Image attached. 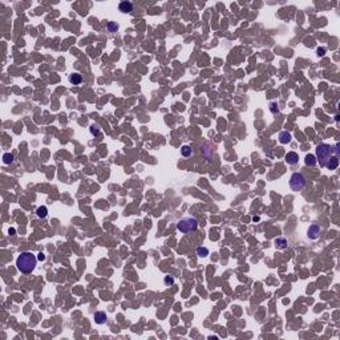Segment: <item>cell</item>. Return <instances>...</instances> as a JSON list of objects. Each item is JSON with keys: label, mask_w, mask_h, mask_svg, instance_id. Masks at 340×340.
<instances>
[{"label": "cell", "mask_w": 340, "mask_h": 340, "mask_svg": "<svg viewBox=\"0 0 340 340\" xmlns=\"http://www.w3.org/2000/svg\"><path fill=\"white\" fill-rule=\"evenodd\" d=\"M37 264V258L32 253L29 251H25V253H21L18 259H16V267L20 272L23 274H29L35 270V267Z\"/></svg>", "instance_id": "obj_1"}, {"label": "cell", "mask_w": 340, "mask_h": 340, "mask_svg": "<svg viewBox=\"0 0 340 340\" xmlns=\"http://www.w3.org/2000/svg\"><path fill=\"white\" fill-rule=\"evenodd\" d=\"M332 146L328 144H319L316 146V161H319L320 166H326V162L331 157Z\"/></svg>", "instance_id": "obj_2"}, {"label": "cell", "mask_w": 340, "mask_h": 340, "mask_svg": "<svg viewBox=\"0 0 340 340\" xmlns=\"http://www.w3.org/2000/svg\"><path fill=\"white\" fill-rule=\"evenodd\" d=\"M197 227H198V222L196 218H193V217H185V218H182L177 223V228L183 234L196 231Z\"/></svg>", "instance_id": "obj_3"}, {"label": "cell", "mask_w": 340, "mask_h": 340, "mask_svg": "<svg viewBox=\"0 0 340 340\" xmlns=\"http://www.w3.org/2000/svg\"><path fill=\"white\" fill-rule=\"evenodd\" d=\"M306 186V178L302 173H294L290 178V187L294 191H300L303 190V187Z\"/></svg>", "instance_id": "obj_4"}, {"label": "cell", "mask_w": 340, "mask_h": 340, "mask_svg": "<svg viewBox=\"0 0 340 340\" xmlns=\"http://www.w3.org/2000/svg\"><path fill=\"white\" fill-rule=\"evenodd\" d=\"M320 233H322V228H320L319 225H316V223H312L308 227V231H307L310 239H317L319 235H320Z\"/></svg>", "instance_id": "obj_5"}, {"label": "cell", "mask_w": 340, "mask_h": 340, "mask_svg": "<svg viewBox=\"0 0 340 340\" xmlns=\"http://www.w3.org/2000/svg\"><path fill=\"white\" fill-rule=\"evenodd\" d=\"M339 166V157L337 155H332V157L328 158V161L326 162V168L328 170H335Z\"/></svg>", "instance_id": "obj_6"}, {"label": "cell", "mask_w": 340, "mask_h": 340, "mask_svg": "<svg viewBox=\"0 0 340 340\" xmlns=\"http://www.w3.org/2000/svg\"><path fill=\"white\" fill-rule=\"evenodd\" d=\"M93 317H94V322L97 323V324H104V323H107V314H105V312H102V311H97V312H94V315H93Z\"/></svg>", "instance_id": "obj_7"}, {"label": "cell", "mask_w": 340, "mask_h": 340, "mask_svg": "<svg viewBox=\"0 0 340 340\" xmlns=\"http://www.w3.org/2000/svg\"><path fill=\"white\" fill-rule=\"evenodd\" d=\"M118 9L122 13H130L133 11V4L130 2H121L118 5Z\"/></svg>", "instance_id": "obj_8"}, {"label": "cell", "mask_w": 340, "mask_h": 340, "mask_svg": "<svg viewBox=\"0 0 340 340\" xmlns=\"http://www.w3.org/2000/svg\"><path fill=\"white\" fill-rule=\"evenodd\" d=\"M286 161L288 165H295V164H298V161H299V155L295 152H290L286 154Z\"/></svg>", "instance_id": "obj_9"}, {"label": "cell", "mask_w": 340, "mask_h": 340, "mask_svg": "<svg viewBox=\"0 0 340 340\" xmlns=\"http://www.w3.org/2000/svg\"><path fill=\"white\" fill-rule=\"evenodd\" d=\"M68 80L72 85H79L82 82V76L80 73H72V75H69Z\"/></svg>", "instance_id": "obj_10"}, {"label": "cell", "mask_w": 340, "mask_h": 340, "mask_svg": "<svg viewBox=\"0 0 340 340\" xmlns=\"http://www.w3.org/2000/svg\"><path fill=\"white\" fill-rule=\"evenodd\" d=\"M275 246H276V248H279V250H284V248H287L288 242H287L286 238H276L275 239Z\"/></svg>", "instance_id": "obj_11"}, {"label": "cell", "mask_w": 340, "mask_h": 340, "mask_svg": "<svg viewBox=\"0 0 340 340\" xmlns=\"http://www.w3.org/2000/svg\"><path fill=\"white\" fill-rule=\"evenodd\" d=\"M304 162L307 166H315L317 164V161H316V157L314 154H307L306 155V158H304Z\"/></svg>", "instance_id": "obj_12"}, {"label": "cell", "mask_w": 340, "mask_h": 340, "mask_svg": "<svg viewBox=\"0 0 340 340\" xmlns=\"http://www.w3.org/2000/svg\"><path fill=\"white\" fill-rule=\"evenodd\" d=\"M279 141L282 144H288L290 141H291V134H290L288 132H282L279 134Z\"/></svg>", "instance_id": "obj_13"}, {"label": "cell", "mask_w": 340, "mask_h": 340, "mask_svg": "<svg viewBox=\"0 0 340 340\" xmlns=\"http://www.w3.org/2000/svg\"><path fill=\"white\" fill-rule=\"evenodd\" d=\"M181 154L183 155V157H190V155L193 154V150L189 145H183V146L181 148Z\"/></svg>", "instance_id": "obj_14"}, {"label": "cell", "mask_w": 340, "mask_h": 340, "mask_svg": "<svg viewBox=\"0 0 340 340\" xmlns=\"http://www.w3.org/2000/svg\"><path fill=\"white\" fill-rule=\"evenodd\" d=\"M36 214L39 218H45L47 214H48V209L45 207V206H40L37 210H36Z\"/></svg>", "instance_id": "obj_15"}, {"label": "cell", "mask_w": 340, "mask_h": 340, "mask_svg": "<svg viewBox=\"0 0 340 340\" xmlns=\"http://www.w3.org/2000/svg\"><path fill=\"white\" fill-rule=\"evenodd\" d=\"M107 29L109 31V32H117L118 31V24L117 23H113V21H109V23L107 24Z\"/></svg>", "instance_id": "obj_16"}, {"label": "cell", "mask_w": 340, "mask_h": 340, "mask_svg": "<svg viewBox=\"0 0 340 340\" xmlns=\"http://www.w3.org/2000/svg\"><path fill=\"white\" fill-rule=\"evenodd\" d=\"M3 160H4V164H5V165H9V164L13 162V155L11 154V153H5V154L3 155Z\"/></svg>", "instance_id": "obj_17"}, {"label": "cell", "mask_w": 340, "mask_h": 340, "mask_svg": "<svg viewBox=\"0 0 340 340\" xmlns=\"http://www.w3.org/2000/svg\"><path fill=\"white\" fill-rule=\"evenodd\" d=\"M197 255H199V256H202V258H205V256L209 255V250L206 248V247H198V248H197Z\"/></svg>", "instance_id": "obj_18"}, {"label": "cell", "mask_w": 340, "mask_h": 340, "mask_svg": "<svg viewBox=\"0 0 340 340\" xmlns=\"http://www.w3.org/2000/svg\"><path fill=\"white\" fill-rule=\"evenodd\" d=\"M98 128H100V126L96 125V124H93V125L91 126V133H92L93 136H97L98 133H100V129H98Z\"/></svg>", "instance_id": "obj_19"}, {"label": "cell", "mask_w": 340, "mask_h": 340, "mask_svg": "<svg viewBox=\"0 0 340 340\" xmlns=\"http://www.w3.org/2000/svg\"><path fill=\"white\" fill-rule=\"evenodd\" d=\"M164 283L166 284V286H171V284L174 283V279H173L171 276H169V275H168V276H165V279H164Z\"/></svg>", "instance_id": "obj_20"}, {"label": "cell", "mask_w": 340, "mask_h": 340, "mask_svg": "<svg viewBox=\"0 0 340 340\" xmlns=\"http://www.w3.org/2000/svg\"><path fill=\"white\" fill-rule=\"evenodd\" d=\"M270 109H271L272 113H278V105L276 104H274V102L270 104Z\"/></svg>", "instance_id": "obj_21"}, {"label": "cell", "mask_w": 340, "mask_h": 340, "mask_svg": "<svg viewBox=\"0 0 340 340\" xmlns=\"http://www.w3.org/2000/svg\"><path fill=\"white\" fill-rule=\"evenodd\" d=\"M324 52H326L324 48H319V49H317V55H319V56H323V55H324Z\"/></svg>", "instance_id": "obj_22"}, {"label": "cell", "mask_w": 340, "mask_h": 340, "mask_svg": "<svg viewBox=\"0 0 340 340\" xmlns=\"http://www.w3.org/2000/svg\"><path fill=\"white\" fill-rule=\"evenodd\" d=\"M339 153H340V149H339V144H337L336 146H335V155H337V157H339Z\"/></svg>", "instance_id": "obj_23"}, {"label": "cell", "mask_w": 340, "mask_h": 340, "mask_svg": "<svg viewBox=\"0 0 340 340\" xmlns=\"http://www.w3.org/2000/svg\"><path fill=\"white\" fill-rule=\"evenodd\" d=\"M37 259L39 260H44V259H45V255H44L43 253H40V254H39V258Z\"/></svg>", "instance_id": "obj_24"}]
</instances>
